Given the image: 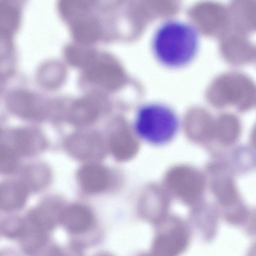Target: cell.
I'll return each mask as SVG.
<instances>
[{
  "mask_svg": "<svg viewBox=\"0 0 256 256\" xmlns=\"http://www.w3.org/2000/svg\"><path fill=\"white\" fill-rule=\"evenodd\" d=\"M152 44L154 55L160 62L168 68H180L189 64L196 56L198 33L188 22L168 20L156 29Z\"/></svg>",
  "mask_w": 256,
  "mask_h": 256,
  "instance_id": "cell-1",
  "label": "cell"
},
{
  "mask_svg": "<svg viewBox=\"0 0 256 256\" xmlns=\"http://www.w3.org/2000/svg\"><path fill=\"white\" fill-rule=\"evenodd\" d=\"M135 134L142 141L152 146L169 143L176 136L180 122L170 106L160 102H150L137 110L133 122Z\"/></svg>",
  "mask_w": 256,
  "mask_h": 256,
  "instance_id": "cell-2",
  "label": "cell"
},
{
  "mask_svg": "<svg viewBox=\"0 0 256 256\" xmlns=\"http://www.w3.org/2000/svg\"><path fill=\"white\" fill-rule=\"evenodd\" d=\"M218 102L234 104L240 110L250 108L256 101V85L248 76L236 72L222 74L218 81Z\"/></svg>",
  "mask_w": 256,
  "mask_h": 256,
  "instance_id": "cell-3",
  "label": "cell"
},
{
  "mask_svg": "<svg viewBox=\"0 0 256 256\" xmlns=\"http://www.w3.org/2000/svg\"><path fill=\"white\" fill-rule=\"evenodd\" d=\"M8 136L10 144L4 145L12 149L17 154L30 156L36 154L46 146L44 136L38 130L32 128H20L12 131Z\"/></svg>",
  "mask_w": 256,
  "mask_h": 256,
  "instance_id": "cell-4",
  "label": "cell"
},
{
  "mask_svg": "<svg viewBox=\"0 0 256 256\" xmlns=\"http://www.w3.org/2000/svg\"><path fill=\"white\" fill-rule=\"evenodd\" d=\"M188 236L180 228H175L158 236L148 256H178L185 249Z\"/></svg>",
  "mask_w": 256,
  "mask_h": 256,
  "instance_id": "cell-5",
  "label": "cell"
},
{
  "mask_svg": "<svg viewBox=\"0 0 256 256\" xmlns=\"http://www.w3.org/2000/svg\"><path fill=\"white\" fill-rule=\"evenodd\" d=\"M66 148L72 156L80 160H94L98 154V141L94 132H80L71 135Z\"/></svg>",
  "mask_w": 256,
  "mask_h": 256,
  "instance_id": "cell-6",
  "label": "cell"
},
{
  "mask_svg": "<svg viewBox=\"0 0 256 256\" xmlns=\"http://www.w3.org/2000/svg\"><path fill=\"white\" fill-rule=\"evenodd\" d=\"M222 54L226 60L236 64L251 60L256 52L252 44L240 34L225 37L222 42Z\"/></svg>",
  "mask_w": 256,
  "mask_h": 256,
  "instance_id": "cell-7",
  "label": "cell"
},
{
  "mask_svg": "<svg viewBox=\"0 0 256 256\" xmlns=\"http://www.w3.org/2000/svg\"><path fill=\"white\" fill-rule=\"evenodd\" d=\"M229 14L240 30H256V2H236L232 4Z\"/></svg>",
  "mask_w": 256,
  "mask_h": 256,
  "instance_id": "cell-8",
  "label": "cell"
},
{
  "mask_svg": "<svg viewBox=\"0 0 256 256\" xmlns=\"http://www.w3.org/2000/svg\"><path fill=\"white\" fill-rule=\"evenodd\" d=\"M97 116V108L94 100L82 98L76 101L70 109L68 118L74 125L86 126L94 122Z\"/></svg>",
  "mask_w": 256,
  "mask_h": 256,
  "instance_id": "cell-9",
  "label": "cell"
},
{
  "mask_svg": "<svg viewBox=\"0 0 256 256\" xmlns=\"http://www.w3.org/2000/svg\"><path fill=\"white\" fill-rule=\"evenodd\" d=\"M240 130V122L236 116L228 113L221 116L217 124V134L222 144H230L234 142Z\"/></svg>",
  "mask_w": 256,
  "mask_h": 256,
  "instance_id": "cell-10",
  "label": "cell"
},
{
  "mask_svg": "<svg viewBox=\"0 0 256 256\" xmlns=\"http://www.w3.org/2000/svg\"><path fill=\"white\" fill-rule=\"evenodd\" d=\"M8 105L13 112L24 118L36 120L44 114L42 110L33 100L24 94L14 95L10 100Z\"/></svg>",
  "mask_w": 256,
  "mask_h": 256,
  "instance_id": "cell-11",
  "label": "cell"
},
{
  "mask_svg": "<svg viewBox=\"0 0 256 256\" xmlns=\"http://www.w3.org/2000/svg\"><path fill=\"white\" fill-rule=\"evenodd\" d=\"M81 188L86 192L94 193L103 186L104 176L102 170L93 164H88L82 168L78 174Z\"/></svg>",
  "mask_w": 256,
  "mask_h": 256,
  "instance_id": "cell-12",
  "label": "cell"
},
{
  "mask_svg": "<svg viewBox=\"0 0 256 256\" xmlns=\"http://www.w3.org/2000/svg\"><path fill=\"white\" fill-rule=\"evenodd\" d=\"M50 180V173L44 166H32L26 170L23 176L22 184L26 188L38 190L46 186Z\"/></svg>",
  "mask_w": 256,
  "mask_h": 256,
  "instance_id": "cell-13",
  "label": "cell"
},
{
  "mask_svg": "<svg viewBox=\"0 0 256 256\" xmlns=\"http://www.w3.org/2000/svg\"><path fill=\"white\" fill-rule=\"evenodd\" d=\"M76 38L82 42L94 40L96 36L98 28L94 18L85 14L72 23Z\"/></svg>",
  "mask_w": 256,
  "mask_h": 256,
  "instance_id": "cell-14",
  "label": "cell"
},
{
  "mask_svg": "<svg viewBox=\"0 0 256 256\" xmlns=\"http://www.w3.org/2000/svg\"><path fill=\"white\" fill-rule=\"evenodd\" d=\"M66 53L72 64L84 68L94 61V53L82 48L70 46L66 48Z\"/></svg>",
  "mask_w": 256,
  "mask_h": 256,
  "instance_id": "cell-15",
  "label": "cell"
},
{
  "mask_svg": "<svg viewBox=\"0 0 256 256\" xmlns=\"http://www.w3.org/2000/svg\"><path fill=\"white\" fill-rule=\"evenodd\" d=\"M27 189L22 184L14 182L4 183L0 186V198L4 202L20 201L24 198Z\"/></svg>",
  "mask_w": 256,
  "mask_h": 256,
  "instance_id": "cell-16",
  "label": "cell"
},
{
  "mask_svg": "<svg viewBox=\"0 0 256 256\" xmlns=\"http://www.w3.org/2000/svg\"><path fill=\"white\" fill-rule=\"evenodd\" d=\"M18 20L16 10L12 6L4 4H0V26L4 34H8L14 28Z\"/></svg>",
  "mask_w": 256,
  "mask_h": 256,
  "instance_id": "cell-17",
  "label": "cell"
},
{
  "mask_svg": "<svg viewBox=\"0 0 256 256\" xmlns=\"http://www.w3.org/2000/svg\"><path fill=\"white\" fill-rule=\"evenodd\" d=\"M216 191L218 197L225 202L234 200L237 196V190L232 180L228 178L218 180L216 184Z\"/></svg>",
  "mask_w": 256,
  "mask_h": 256,
  "instance_id": "cell-18",
  "label": "cell"
},
{
  "mask_svg": "<svg viewBox=\"0 0 256 256\" xmlns=\"http://www.w3.org/2000/svg\"><path fill=\"white\" fill-rule=\"evenodd\" d=\"M18 164L17 154L10 148L1 144L0 148V170L4 174L14 171Z\"/></svg>",
  "mask_w": 256,
  "mask_h": 256,
  "instance_id": "cell-19",
  "label": "cell"
},
{
  "mask_svg": "<svg viewBox=\"0 0 256 256\" xmlns=\"http://www.w3.org/2000/svg\"><path fill=\"white\" fill-rule=\"evenodd\" d=\"M251 139L252 144L256 148V124L252 130Z\"/></svg>",
  "mask_w": 256,
  "mask_h": 256,
  "instance_id": "cell-20",
  "label": "cell"
}]
</instances>
